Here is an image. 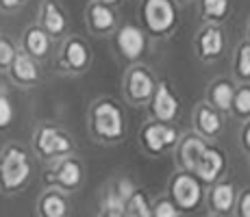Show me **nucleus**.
<instances>
[{"mask_svg":"<svg viewBox=\"0 0 250 217\" xmlns=\"http://www.w3.org/2000/svg\"><path fill=\"white\" fill-rule=\"evenodd\" d=\"M172 194H174L176 202H179L183 209H194V206L200 202L198 182H196L191 176H187V174H181V176L174 180V185H172Z\"/></svg>","mask_w":250,"mask_h":217,"instance_id":"obj_4","label":"nucleus"},{"mask_svg":"<svg viewBox=\"0 0 250 217\" xmlns=\"http://www.w3.org/2000/svg\"><path fill=\"white\" fill-rule=\"evenodd\" d=\"M11 67H13V76H16L20 83H35L37 80V65L33 63L31 57L16 55Z\"/></svg>","mask_w":250,"mask_h":217,"instance_id":"obj_12","label":"nucleus"},{"mask_svg":"<svg viewBox=\"0 0 250 217\" xmlns=\"http://www.w3.org/2000/svg\"><path fill=\"white\" fill-rule=\"evenodd\" d=\"M13 119V107L9 102V98L0 96V128H7Z\"/></svg>","mask_w":250,"mask_h":217,"instance_id":"obj_28","label":"nucleus"},{"mask_svg":"<svg viewBox=\"0 0 250 217\" xmlns=\"http://www.w3.org/2000/svg\"><path fill=\"white\" fill-rule=\"evenodd\" d=\"M233 96H235V91H233V87H230L229 83H218L213 87V91H211L213 104L218 109H222V111L230 109V104H233Z\"/></svg>","mask_w":250,"mask_h":217,"instance_id":"obj_19","label":"nucleus"},{"mask_svg":"<svg viewBox=\"0 0 250 217\" xmlns=\"http://www.w3.org/2000/svg\"><path fill=\"white\" fill-rule=\"evenodd\" d=\"M16 59V48L11 46V41L0 39V67H7Z\"/></svg>","mask_w":250,"mask_h":217,"instance_id":"obj_26","label":"nucleus"},{"mask_svg":"<svg viewBox=\"0 0 250 217\" xmlns=\"http://www.w3.org/2000/svg\"><path fill=\"white\" fill-rule=\"evenodd\" d=\"M57 180H59L61 185H65V187L79 185V180H81V167H79V163L65 161L63 165L59 167V172H57Z\"/></svg>","mask_w":250,"mask_h":217,"instance_id":"obj_18","label":"nucleus"},{"mask_svg":"<svg viewBox=\"0 0 250 217\" xmlns=\"http://www.w3.org/2000/svg\"><path fill=\"white\" fill-rule=\"evenodd\" d=\"M118 194L124 197V200H128V197L133 196V185L128 180H120V185H118Z\"/></svg>","mask_w":250,"mask_h":217,"instance_id":"obj_31","label":"nucleus"},{"mask_svg":"<svg viewBox=\"0 0 250 217\" xmlns=\"http://www.w3.org/2000/svg\"><path fill=\"white\" fill-rule=\"evenodd\" d=\"M89 20L96 31H109L115 22V16L107 4H94L89 11Z\"/></svg>","mask_w":250,"mask_h":217,"instance_id":"obj_16","label":"nucleus"},{"mask_svg":"<svg viewBox=\"0 0 250 217\" xmlns=\"http://www.w3.org/2000/svg\"><path fill=\"white\" fill-rule=\"evenodd\" d=\"M124 206H126V200H124L120 194H115V191H111L107 197V209L113 211V213H122Z\"/></svg>","mask_w":250,"mask_h":217,"instance_id":"obj_29","label":"nucleus"},{"mask_svg":"<svg viewBox=\"0 0 250 217\" xmlns=\"http://www.w3.org/2000/svg\"><path fill=\"white\" fill-rule=\"evenodd\" d=\"M203 4L209 18H224L229 11V0H203Z\"/></svg>","mask_w":250,"mask_h":217,"instance_id":"obj_24","label":"nucleus"},{"mask_svg":"<svg viewBox=\"0 0 250 217\" xmlns=\"http://www.w3.org/2000/svg\"><path fill=\"white\" fill-rule=\"evenodd\" d=\"M237 70L244 79L250 76V43H244L239 50V61H237Z\"/></svg>","mask_w":250,"mask_h":217,"instance_id":"obj_27","label":"nucleus"},{"mask_svg":"<svg viewBox=\"0 0 250 217\" xmlns=\"http://www.w3.org/2000/svg\"><path fill=\"white\" fill-rule=\"evenodd\" d=\"M144 22L152 33H166L174 26L176 11L170 0H146L144 4Z\"/></svg>","mask_w":250,"mask_h":217,"instance_id":"obj_3","label":"nucleus"},{"mask_svg":"<svg viewBox=\"0 0 250 217\" xmlns=\"http://www.w3.org/2000/svg\"><path fill=\"white\" fill-rule=\"evenodd\" d=\"M126 89H128V96L133 100H148L152 94H155V83L152 79L146 74L144 70H133L128 74V80H126Z\"/></svg>","mask_w":250,"mask_h":217,"instance_id":"obj_9","label":"nucleus"},{"mask_svg":"<svg viewBox=\"0 0 250 217\" xmlns=\"http://www.w3.org/2000/svg\"><path fill=\"white\" fill-rule=\"evenodd\" d=\"M109 217H115V215H109Z\"/></svg>","mask_w":250,"mask_h":217,"instance_id":"obj_36","label":"nucleus"},{"mask_svg":"<svg viewBox=\"0 0 250 217\" xmlns=\"http://www.w3.org/2000/svg\"><path fill=\"white\" fill-rule=\"evenodd\" d=\"M42 211L46 217H63L65 213V202L59 196H48L42 202Z\"/></svg>","mask_w":250,"mask_h":217,"instance_id":"obj_23","label":"nucleus"},{"mask_svg":"<svg viewBox=\"0 0 250 217\" xmlns=\"http://www.w3.org/2000/svg\"><path fill=\"white\" fill-rule=\"evenodd\" d=\"M94 130L104 139H120L124 133L122 111L111 102H100L94 109Z\"/></svg>","mask_w":250,"mask_h":217,"instance_id":"obj_2","label":"nucleus"},{"mask_svg":"<svg viewBox=\"0 0 250 217\" xmlns=\"http://www.w3.org/2000/svg\"><path fill=\"white\" fill-rule=\"evenodd\" d=\"M155 217H179V213H176V209L170 202H161L155 209Z\"/></svg>","mask_w":250,"mask_h":217,"instance_id":"obj_30","label":"nucleus"},{"mask_svg":"<svg viewBox=\"0 0 250 217\" xmlns=\"http://www.w3.org/2000/svg\"><path fill=\"white\" fill-rule=\"evenodd\" d=\"M222 165H224L222 152L213 150V148H205L203 157H200L198 165H196V172H198V176L203 178L205 182H211V180H215V176L220 174Z\"/></svg>","mask_w":250,"mask_h":217,"instance_id":"obj_10","label":"nucleus"},{"mask_svg":"<svg viewBox=\"0 0 250 217\" xmlns=\"http://www.w3.org/2000/svg\"><path fill=\"white\" fill-rule=\"evenodd\" d=\"M244 139H246V146L250 148V124L246 126V133H244Z\"/></svg>","mask_w":250,"mask_h":217,"instance_id":"obj_34","label":"nucleus"},{"mask_svg":"<svg viewBox=\"0 0 250 217\" xmlns=\"http://www.w3.org/2000/svg\"><path fill=\"white\" fill-rule=\"evenodd\" d=\"M103 2H109V4H113V2H118V0H103Z\"/></svg>","mask_w":250,"mask_h":217,"instance_id":"obj_35","label":"nucleus"},{"mask_svg":"<svg viewBox=\"0 0 250 217\" xmlns=\"http://www.w3.org/2000/svg\"><path fill=\"white\" fill-rule=\"evenodd\" d=\"M70 139L65 135H61L57 128H42L37 135V150L46 157L52 154H63L70 150Z\"/></svg>","mask_w":250,"mask_h":217,"instance_id":"obj_5","label":"nucleus"},{"mask_svg":"<svg viewBox=\"0 0 250 217\" xmlns=\"http://www.w3.org/2000/svg\"><path fill=\"white\" fill-rule=\"evenodd\" d=\"M26 48L31 55L35 57H44L48 52V48H50V41H48V35L42 28H31V31L26 33Z\"/></svg>","mask_w":250,"mask_h":217,"instance_id":"obj_17","label":"nucleus"},{"mask_svg":"<svg viewBox=\"0 0 250 217\" xmlns=\"http://www.w3.org/2000/svg\"><path fill=\"white\" fill-rule=\"evenodd\" d=\"M233 200H235V194L230 185H218L213 189V206L218 211H229L233 206Z\"/></svg>","mask_w":250,"mask_h":217,"instance_id":"obj_21","label":"nucleus"},{"mask_svg":"<svg viewBox=\"0 0 250 217\" xmlns=\"http://www.w3.org/2000/svg\"><path fill=\"white\" fill-rule=\"evenodd\" d=\"M22 2L24 0H0V4H2L4 9H16V7H20Z\"/></svg>","mask_w":250,"mask_h":217,"instance_id":"obj_33","label":"nucleus"},{"mask_svg":"<svg viewBox=\"0 0 250 217\" xmlns=\"http://www.w3.org/2000/svg\"><path fill=\"white\" fill-rule=\"evenodd\" d=\"M205 148L207 146L200 141V139H194V137L185 139V143L181 146V163L189 172H196V165H198V161H200V157H203Z\"/></svg>","mask_w":250,"mask_h":217,"instance_id":"obj_11","label":"nucleus"},{"mask_svg":"<svg viewBox=\"0 0 250 217\" xmlns=\"http://www.w3.org/2000/svg\"><path fill=\"white\" fill-rule=\"evenodd\" d=\"M233 107H235V111H237L239 115H248L250 113V89L248 87L239 89L237 94L233 96Z\"/></svg>","mask_w":250,"mask_h":217,"instance_id":"obj_25","label":"nucleus"},{"mask_svg":"<svg viewBox=\"0 0 250 217\" xmlns=\"http://www.w3.org/2000/svg\"><path fill=\"white\" fill-rule=\"evenodd\" d=\"M44 26L50 35H59V33H63V28H65L63 13H61V9L57 7L52 0H48L44 4Z\"/></svg>","mask_w":250,"mask_h":217,"instance_id":"obj_13","label":"nucleus"},{"mask_svg":"<svg viewBox=\"0 0 250 217\" xmlns=\"http://www.w3.org/2000/svg\"><path fill=\"white\" fill-rule=\"evenodd\" d=\"M224 48V37L222 31L218 28H207L200 37V50H203L205 57H218Z\"/></svg>","mask_w":250,"mask_h":217,"instance_id":"obj_15","label":"nucleus"},{"mask_svg":"<svg viewBox=\"0 0 250 217\" xmlns=\"http://www.w3.org/2000/svg\"><path fill=\"white\" fill-rule=\"evenodd\" d=\"M118 46L124 52L126 59H139L146 48V39H144L142 31L135 26H124L118 35Z\"/></svg>","mask_w":250,"mask_h":217,"instance_id":"obj_6","label":"nucleus"},{"mask_svg":"<svg viewBox=\"0 0 250 217\" xmlns=\"http://www.w3.org/2000/svg\"><path fill=\"white\" fill-rule=\"evenodd\" d=\"M87 59H89V52L83 41H79V39L68 41V46H65V61H68V65L72 70H83Z\"/></svg>","mask_w":250,"mask_h":217,"instance_id":"obj_14","label":"nucleus"},{"mask_svg":"<svg viewBox=\"0 0 250 217\" xmlns=\"http://www.w3.org/2000/svg\"><path fill=\"white\" fill-rule=\"evenodd\" d=\"M242 215L250 217V194H246L242 197Z\"/></svg>","mask_w":250,"mask_h":217,"instance_id":"obj_32","label":"nucleus"},{"mask_svg":"<svg viewBox=\"0 0 250 217\" xmlns=\"http://www.w3.org/2000/svg\"><path fill=\"white\" fill-rule=\"evenodd\" d=\"M198 128L205 135H215L220 130V118L215 111H211L209 107H203L198 111Z\"/></svg>","mask_w":250,"mask_h":217,"instance_id":"obj_20","label":"nucleus"},{"mask_svg":"<svg viewBox=\"0 0 250 217\" xmlns=\"http://www.w3.org/2000/svg\"><path fill=\"white\" fill-rule=\"evenodd\" d=\"M176 141V130L163 124H152L144 130V143L150 152H161L166 146H172Z\"/></svg>","mask_w":250,"mask_h":217,"instance_id":"obj_7","label":"nucleus"},{"mask_svg":"<svg viewBox=\"0 0 250 217\" xmlns=\"http://www.w3.org/2000/svg\"><path fill=\"white\" fill-rule=\"evenodd\" d=\"M155 100H152V111H155V115L163 122H170V119H174L176 111H179V102H176V98L172 96V91L167 89V85H159L155 87Z\"/></svg>","mask_w":250,"mask_h":217,"instance_id":"obj_8","label":"nucleus"},{"mask_svg":"<svg viewBox=\"0 0 250 217\" xmlns=\"http://www.w3.org/2000/svg\"><path fill=\"white\" fill-rule=\"evenodd\" d=\"M31 174V165L28 158L20 148H9L0 163V178L7 189H18Z\"/></svg>","mask_w":250,"mask_h":217,"instance_id":"obj_1","label":"nucleus"},{"mask_svg":"<svg viewBox=\"0 0 250 217\" xmlns=\"http://www.w3.org/2000/svg\"><path fill=\"white\" fill-rule=\"evenodd\" d=\"M124 211H126V217H150L146 197H144L142 194H133L131 197H128Z\"/></svg>","mask_w":250,"mask_h":217,"instance_id":"obj_22","label":"nucleus"}]
</instances>
